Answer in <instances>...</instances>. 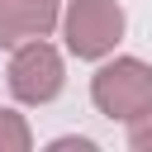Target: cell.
Instances as JSON below:
<instances>
[{
    "mask_svg": "<svg viewBox=\"0 0 152 152\" xmlns=\"http://www.w3.org/2000/svg\"><path fill=\"white\" fill-rule=\"evenodd\" d=\"M28 147H33V133H28L24 114L0 109V152H28Z\"/></svg>",
    "mask_w": 152,
    "mask_h": 152,
    "instance_id": "obj_5",
    "label": "cell"
},
{
    "mask_svg": "<svg viewBox=\"0 0 152 152\" xmlns=\"http://www.w3.org/2000/svg\"><path fill=\"white\" fill-rule=\"evenodd\" d=\"M90 104L104 119L133 124L138 114L152 109V66L142 57H114L90 76Z\"/></svg>",
    "mask_w": 152,
    "mask_h": 152,
    "instance_id": "obj_1",
    "label": "cell"
},
{
    "mask_svg": "<svg viewBox=\"0 0 152 152\" xmlns=\"http://www.w3.org/2000/svg\"><path fill=\"white\" fill-rule=\"evenodd\" d=\"M5 81H10V95L19 104H48L66 86V62H62V52L48 38H33V43H19L14 48Z\"/></svg>",
    "mask_w": 152,
    "mask_h": 152,
    "instance_id": "obj_3",
    "label": "cell"
},
{
    "mask_svg": "<svg viewBox=\"0 0 152 152\" xmlns=\"http://www.w3.org/2000/svg\"><path fill=\"white\" fill-rule=\"evenodd\" d=\"M128 19L119 0H71L62 10V43L76 62H100L119 48Z\"/></svg>",
    "mask_w": 152,
    "mask_h": 152,
    "instance_id": "obj_2",
    "label": "cell"
},
{
    "mask_svg": "<svg viewBox=\"0 0 152 152\" xmlns=\"http://www.w3.org/2000/svg\"><path fill=\"white\" fill-rule=\"evenodd\" d=\"M62 24V0H0V48L48 38Z\"/></svg>",
    "mask_w": 152,
    "mask_h": 152,
    "instance_id": "obj_4",
    "label": "cell"
},
{
    "mask_svg": "<svg viewBox=\"0 0 152 152\" xmlns=\"http://www.w3.org/2000/svg\"><path fill=\"white\" fill-rule=\"evenodd\" d=\"M128 147H133V152H152V109L128 124Z\"/></svg>",
    "mask_w": 152,
    "mask_h": 152,
    "instance_id": "obj_6",
    "label": "cell"
},
{
    "mask_svg": "<svg viewBox=\"0 0 152 152\" xmlns=\"http://www.w3.org/2000/svg\"><path fill=\"white\" fill-rule=\"evenodd\" d=\"M48 152H95V142L90 138H57V142H48Z\"/></svg>",
    "mask_w": 152,
    "mask_h": 152,
    "instance_id": "obj_7",
    "label": "cell"
}]
</instances>
